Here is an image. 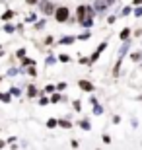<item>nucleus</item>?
<instances>
[{"mask_svg":"<svg viewBox=\"0 0 142 150\" xmlns=\"http://www.w3.org/2000/svg\"><path fill=\"white\" fill-rule=\"evenodd\" d=\"M57 20H59V22H66V20H68V10H66V8H59V10H57Z\"/></svg>","mask_w":142,"mask_h":150,"instance_id":"1","label":"nucleus"},{"mask_svg":"<svg viewBox=\"0 0 142 150\" xmlns=\"http://www.w3.org/2000/svg\"><path fill=\"white\" fill-rule=\"evenodd\" d=\"M107 2H113V0H107Z\"/></svg>","mask_w":142,"mask_h":150,"instance_id":"7","label":"nucleus"},{"mask_svg":"<svg viewBox=\"0 0 142 150\" xmlns=\"http://www.w3.org/2000/svg\"><path fill=\"white\" fill-rule=\"evenodd\" d=\"M28 2H29V4H35V2H37V0H28Z\"/></svg>","mask_w":142,"mask_h":150,"instance_id":"5","label":"nucleus"},{"mask_svg":"<svg viewBox=\"0 0 142 150\" xmlns=\"http://www.w3.org/2000/svg\"><path fill=\"white\" fill-rule=\"evenodd\" d=\"M43 10L45 12H51V10H53V6H51V4H43Z\"/></svg>","mask_w":142,"mask_h":150,"instance_id":"3","label":"nucleus"},{"mask_svg":"<svg viewBox=\"0 0 142 150\" xmlns=\"http://www.w3.org/2000/svg\"><path fill=\"white\" fill-rule=\"evenodd\" d=\"M47 125H49V127H55L57 121H55V119H49V123H47Z\"/></svg>","mask_w":142,"mask_h":150,"instance_id":"4","label":"nucleus"},{"mask_svg":"<svg viewBox=\"0 0 142 150\" xmlns=\"http://www.w3.org/2000/svg\"><path fill=\"white\" fill-rule=\"evenodd\" d=\"M80 88L88 90V92H92V90H93V86H92V84H90V82H84V80H82V82H80Z\"/></svg>","mask_w":142,"mask_h":150,"instance_id":"2","label":"nucleus"},{"mask_svg":"<svg viewBox=\"0 0 142 150\" xmlns=\"http://www.w3.org/2000/svg\"><path fill=\"white\" fill-rule=\"evenodd\" d=\"M140 2H142V0H134V4H140Z\"/></svg>","mask_w":142,"mask_h":150,"instance_id":"6","label":"nucleus"}]
</instances>
